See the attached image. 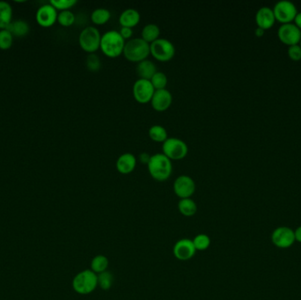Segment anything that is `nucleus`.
I'll list each match as a JSON object with an SVG mask.
<instances>
[{"label": "nucleus", "mask_w": 301, "mask_h": 300, "mask_svg": "<svg viewBox=\"0 0 301 300\" xmlns=\"http://www.w3.org/2000/svg\"><path fill=\"white\" fill-rule=\"evenodd\" d=\"M178 210L183 216L192 217L197 211V205L191 198H183L179 201Z\"/></svg>", "instance_id": "obj_21"}, {"label": "nucleus", "mask_w": 301, "mask_h": 300, "mask_svg": "<svg viewBox=\"0 0 301 300\" xmlns=\"http://www.w3.org/2000/svg\"><path fill=\"white\" fill-rule=\"evenodd\" d=\"M276 17L272 7H262L258 9L255 14V21L258 27L267 29L274 25Z\"/></svg>", "instance_id": "obj_16"}, {"label": "nucleus", "mask_w": 301, "mask_h": 300, "mask_svg": "<svg viewBox=\"0 0 301 300\" xmlns=\"http://www.w3.org/2000/svg\"><path fill=\"white\" fill-rule=\"evenodd\" d=\"M264 31L265 30L263 29V28L257 27V28L255 30V36H257V37H262V36L264 35Z\"/></svg>", "instance_id": "obj_39"}, {"label": "nucleus", "mask_w": 301, "mask_h": 300, "mask_svg": "<svg viewBox=\"0 0 301 300\" xmlns=\"http://www.w3.org/2000/svg\"><path fill=\"white\" fill-rule=\"evenodd\" d=\"M163 153L170 159H182L185 158L189 147L182 139L178 138H168L162 144Z\"/></svg>", "instance_id": "obj_7"}, {"label": "nucleus", "mask_w": 301, "mask_h": 300, "mask_svg": "<svg viewBox=\"0 0 301 300\" xmlns=\"http://www.w3.org/2000/svg\"><path fill=\"white\" fill-rule=\"evenodd\" d=\"M174 191L181 199L190 198L195 191V181L189 175H180L174 182Z\"/></svg>", "instance_id": "obj_11"}, {"label": "nucleus", "mask_w": 301, "mask_h": 300, "mask_svg": "<svg viewBox=\"0 0 301 300\" xmlns=\"http://www.w3.org/2000/svg\"><path fill=\"white\" fill-rule=\"evenodd\" d=\"M97 286L98 276L91 270L81 271L73 278V287L77 293L81 295L92 293Z\"/></svg>", "instance_id": "obj_4"}, {"label": "nucleus", "mask_w": 301, "mask_h": 300, "mask_svg": "<svg viewBox=\"0 0 301 300\" xmlns=\"http://www.w3.org/2000/svg\"><path fill=\"white\" fill-rule=\"evenodd\" d=\"M98 276V285L102 288L103 290H110L112 287L113 283H114V277L112 273L110 271H105L103 273L97 275Z\"/></svg>", "instance_id": "obj_27"}, {"label": "nucleus", "mask_w": 301, "mask_h": 300, "mask_svg": "<svg viewBox=\"0 0 301 300\" xmlns=\"http://www.w3.org/2000/svg\"><path fill=\"white\" fill-rule=\"evenodd\" d=\"M119 33L123 37V39H129L130 37H132L133 29L131 27H129V26H122Z\"/></svg>", "instance_id": "obj_35"}, {"label": "nucleus", "mask_w": 301, "mask_h": 300, "mask_svg": "<svg viewBox=\"0 0 301 300\" xmlns=\"http://www.w3.org/2000/svg\"><path fill=\"white\" fill-rule=\"evenodd\" d=\"M294 20L296 26H298L301 29V12L297 13V15L295 17Z\"/></svg>", "instance_id": "obj_37"}, {"label": "nucleus", "mask_w": 301, "mask_h": 300, "mask_svg": "<svg viewBox=\"0 0 301 300\" xmlns=\"http://www.w3.org/2000/svg\"><path fill=\"white\" fill-rule=\"evenodd\" d=\"M6 29L9 30L14 37H22L28 33L29 26L25 20H17L12 21Z\"/></svg>", "instance_id": "obj_23"}, {"label": "nucleus", "mask_w": 301, "mask_h": 300, "mask_svg": "<svg viewBox=\"0 0 301 300\" xmlns=\"http://www.w3.org/2000/svg\"><path fill=\"white\" fill-rule=\"evenodd\" d=\"M168 77L163 72L157 71V73L152 76L151 82L154 86L155 90L165 89L168 85Z\"/></svg>", "instance_id": "obj_28"}, {"label": "nucleus", "mask_w": 301, "mask_h": 300, "mask_svg": "<svg viewBox=\"0 0 301 300\" xmlns=\"http://www.w3.org/2000/svg\"><path fill=\"white\" fill-rule=\"evenodd\" d=\"M148 171L156 181L164 182L172 175L173 165L171 159L164 153L152 154L147 164Z\"/></svg>", "instance_id": "obj_1"}, {"label": "nucleus", "mask_w": 301, "mask_h": 300, "mask_svg": "<svg viewBox=\"0 0 301 300\" xmlns=\"http://www.w3.org/2000/svg\"><path fill=\"white\" fill-rule=\"evenodd\" d=\"M110 18H111V13L105 7L96 8L95 10H93L91 13V20L93 23L97 25L107 23L110 20Z\"/></svg>", "instance_id": "obj_24"}, {"label": "nucleus", "mask_w": 301, "mask_h": 300, "mask_svg": "<svg viewBox=\"0 0 301 300\" xmlns=\"http://www.w3.org/2000/svg\"><path fill=\"white\" fill-rule=\"evenodd\" d=\"M148 134H149L150 138L155 142L163 143L169 138L168 137V131H166L165 127L159 125V124L152 125L149 129Z\"/></svg>", "instance_id": "obj_26"}, {"label": "nucleus", "mask_w": 301, "mask_h": 300, "mask_svg": "<svg viewBox=\"0 0 301 300\" xmlns=\"http://www.w3.org/2000/svg\"><path fill=\"white\" fill-rule=\"evenodd\" d=\"M154 92L155 88L149 79H138L133 84V96L139 103L151 102Z\"/></svg>", "instance_id": "obj_9"}, {"label": "nucleus", "mask_w": 301, "mask_h": 300, "mask_svg": "<svg viewBox=\"0 0 301 300\" xmlns=\"http://www.w3.org/2000/svg\"><path fill=\"white\" fill-rule=\"evenodd\" d=\"M57 10L49 3L43 5L38 8L36 18L39 25L44 27H49L57 21Z\"/></svg>", "instance_id": "obj_13"}, {"label": "nucleus", "mask_w": 301, "mask_h": 300, "mask_svg": "<svg viewBox=\"0 0 301 300\" xmlns=\"http://www.w3.org/2000/svg\"><path fill=\"white\" fill-rule=\"evenodd\" d=\"M13 8L10 4L0 1V28L6 29L13 21Z\"/></svg>", "instance_id": "obj_20"}, {"label": "nucleus", "mask_w": 301, "mask_h": 300, "mask_svg": "<svg viewBox=\"0 0 301 300\" xmlns=\"http://www.w3.org/2000/svg\"><path fill=\"white\" fill-rule=\"evenodd\" d=\"M14 36L7 29H0V49L8 50L13 45Z\"/></svg>", "instance_id": "obj_32"}, {"label": "nucleus", "mask_w": 301, "mask_h": 300, "mask_svg": "<svg viewBox=\"0 0 301 300\" xmlns=\"http://www.w3.org/2000/svg\"><path fill=\"white\" fill-rule=\"evenodd\" d=\"M102 35L95 26H86L80 32L79 43L83 50L89 53H95L101 47Z\"/></svg>", "instance_id": "obj_5"}, {"label": "nucleus", "mask_w": 301, "mask_h": 300, "mask_svg": "<svg viewBox=\"0 0 301 300\" xmlns=\"http://www.w3.org/2000/svg\"><path fill=\"white\" fill-rule=\"evenodd\" d=\"M150 50L152 56L159 61H169L176 54V47L174 43L165 38H158L150 43Z\"/></svg>", "instance_id": "obj_6"}, {"label": "nucleus", "mask_w": 301, "mask_h": 300, "mask_svg": "<svg viewBox=\"0 0 301 300\" xmlns=\"http://www.w3.org/2000/svg\"><path fill=\"white\" fill-rule=\"evenodd\" d=\"M294 241V231L290 228L279 227L272 234V242L278 248H289Z\"/></svg>", "instance_id": "obj_14"}, {"label": "nucleus", "mask_w": 301, "mask_h": 300, "mask_svg": "<svg viewBox=\"0 0 301 300\" xmlns=\"http://www.w3.org/2000/svg\"><path fill=\"white\" fill-rule=\"evenodd\" d=\"M136 73L139 79H149L157 73V67L155 63L148 59L142 60L138 63L136 66Z\"/></svg>", "instance_id": "obj_18"}, {"label": "nucleus", "mask_w": 301, "mask_h": 300, "mask_svg": "<svg viewBox=\"0 0 301 300\" xmlns=\"http://www.w3.org/2000/svg\"><path fill=\"white\" fill-rule=\"evenodd\" d=\"M276 20H279L283 24L290 23L295 19L298 13L297 7L293 2L290 0H279L273 8Z\"/></svg>", "instance_id": "obj_8"}, {"label": "nucleus", "mask_w": 301, "mask_h": 300, "mask_svg": "<svg viewBox=\"0 0 301 300\" xmlns=\"http://www.w3.org/2000/svg\"><path fill=\"white\" fill-rule=\"evenodd\" d=\"M193 244L195 246L196 251H205L208 249L211 245V239L208 235H196L195 239L193 240Z\"/></svg>", "instance_id": "obj_30"}, {"label": "nucleus", "mask_w": 301, "mask_h": 300, "mask_svg": "<svg viewBox=\"0 0 301 300\" xmlns=\"http://www.w3.org/2000/svg\"><path fill=\"white\" fill-rule=\"evenodd\" d=\"M300 46H301V40H300Z\"/></svg>", "instance_id": "obj_40"}, {"label": "nucleus", "mask_w": 301, "mask_h": 300, "mask_svg": "<svg viewBox=\"0 0 301 300\" xmlns=\"http://www.w3.org/2000/svg\"><path fill=\"white\" fill-rule=\"evenodd\" d=\"M86 65L87 69L91 72H98L102 67V61L99 56L95 53H90L89 55L86 56Z\"/></svg>", "instance_id": "obj_31"}, {"label": "nucleus", "mask_w": 301, "mask_h": 300, "mask_svg": "<svg viewBox=\"0 0 301 300\" xmlns=\"http://www.w3.org/2000/svg\"><path fill=\"white\" fill-rule=\"evenodd\" d=\"M108 267H109V260L106 256L102 254L96 255L91 261V271L94 272L96 275L105 272Z\"/></svg>", "instance_id": "obj_25"}, {"label": "nucleus", "mask_w": 301, "mask_h": 300, "mask_svg": "<svg viewBox=\"0 0 301 300\" xmlns=\"http://www.w3.org/2000/svg\"><path fill=\"white\" fill-rule=\"evenodd\" d=\"M288 55L292 60L301 59V46L298 44L291 45L288 49Z\"/></svg>", "instance_id": "obj_34"}, {"label": "nucleus", "mask_w": 301, "mask_h": 300, "mask_svg": "<svg viewBox=\"0 0 301 300\" xmlns=\"http://www.w3.org/2000/svg\"><path fill=\"white\" fill-rule=\"evenodd\" d=\"M159 35H160L159 26L155 23H148L146 24L142 29L141 38L148 43H152V42L159 38Z\"/></svg>", "instance_id": "obj_22"}, {"label": "nucleus", "mask_w": 301, "mask_h": 300, "mask_svg": "<svg viewBox=\"0 0 301 300\" xmlns=\"http://www.w3.org/2000/svg\"><path fill=\"white\" fill-rule=\"evenodd\" d=\"M77 3H78L77 0H51L50 1L51 6H53L56 10L60 11L70 10Z\"/></svg>", "instance_id": "obj_33"}, {"label": "nucleus", "mask_w": 301, "mask_h": 300, "mask_svg": "<svg viewBox=\"0 0 301 300\" xmlns=\"http://www.w3.org/2000/svg\"><path fill=\"white\" fill-rule=\"evenodd\" d=\"M151 54L150 43L146 42L141 37L129 39L126 42L123 49V55L127 59L131 62L139 63L142 60L147 59Z\"/></svg>", "instance_id": "obj_3"}, {"label": "nucleus", "mask_w": 301, "mask_h": 300, "mask_svg": "<svg viewBox=\"0 0 301 300\" xmlns=\"http://www.w3.org/2000/svg\"><path fill=\"white\" fill-rule=\"evenodd\" d=\"M278 36L282 43L291 46L300 43L301 29L295 23L282 24L278 28Z\"/></svg>", "instance_id": "obj_10"}, {"label": "nucleus", "mask_w": 301, "mask_h": 300, "mask_svg": "<svg viewBox=\"0 0 301 300\" xmlns=\"http://www.w3.org/2000/svg\"><path fill=\"white\" fill-rule=\"evenodd\" d=\"M116 165V169L121 174H129L136 168V156L131 152H124L118 157Z\"/></svg>", "instance_id": "obj_17"}, {"label": "nucleus", "mask_w": 301, "mask_h": 300, "mask_svg": "<svg viewBox=\"0 0 301 300\" xmlns=\"http://www.w3.org/2000/svg\"><path fill=\"white\" fill-rule=\"evenodd\" d=\"M57 21L63 26H72L75 22V15L71 10L61 11L57 15Z\"/></svg>", "instance_id": "obj_29"}, {"label": "nucleus", "mask_w": 301, "mask_h": 300, "mask_svg": "<svg viewBox=\"0 0 301 300\" xmlns=\"http://www.w3.org/2000/svg\"><path fill=\"white\" fill-rule=\"evenodd\" d=\"M125 43L119 31L109 30L102 36L99 48L106 56L117 57L123 53Z\"/></svg>", "instance_id": "obj_2"}, {"label": "nucleus", "mask_w": 301, "mask_h": 300, "mask_svg": "<svg viewBox=\"0 0 301 300\" xmlns=\"http://www.w3.org/2000/svg\"><path fill=\"white\" fill-rule=\"evenodd\" d=\"M295 240L298 241V242H301V226L294 231Z\"/></svg>", "instance_id": "obj_38"}, {"label": "nucleus", "mask_w": 301, "mask_h": 300, "mask_svg": "<svg viewBox=\"0 0 301 300\" xmlns=\"http://www.w3.org/2000/svg\"><path fill=\"white\" fill-rule=\"evenodd\" d=\"M141 19L140 13L135 8H127L120 14L119 22L122 26H129L132 28L139 23Z\"/></svg>", "instance_id": "obj_19"}, {"label": "nucleus", "mask_w": 301, "mask_h": 300, "mask_svg": "<svg viewBox=\"0 0 301 300\" xmlns=\"http://www.w3.org/2000/svg\"><path fill=\"white\" fill-rule=\"evenodd\" d=\"M172 102V93L166 88L155 90L151 99L152 108L157 111H165L171 106Z\"/></svg>", "instance_id": "obj_15"}, {"label": "nucleus", "mask_w": 301, "mask_h": 300, "mask_svg": "<svg viewBox=\"0 0 301 300\" xmlns=\"http://www.w3.org/2000/svg\"><path fill=\"white\" fill-rule=\"evenodd\" d=\"M151 154H150L149 152H142L139 153V161L143 163V164H148V162H149L150 158H151Z\"/></svg>", "instance_id": "obj_36"}, {"label": "nucleus", "mask_w": 301, "mask_h": 300, "mask_svg": "<svg viewBox=\"0 0 301 300\" xmlns=\"http://www.w3.org/2000/svg\"><path fill=\"white\" fill-rule=\"evenodd\" d=\"M174 255L180 261H189L194 257L196 249L193 241L189 239H182L176 242L174 247Z\"/></svg>", "instance_id": "obj_12"}]
</instances>
